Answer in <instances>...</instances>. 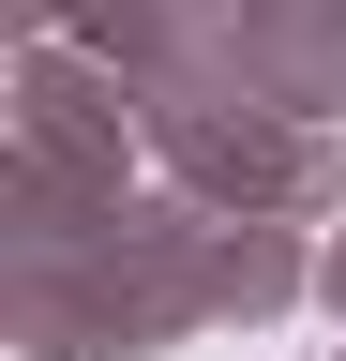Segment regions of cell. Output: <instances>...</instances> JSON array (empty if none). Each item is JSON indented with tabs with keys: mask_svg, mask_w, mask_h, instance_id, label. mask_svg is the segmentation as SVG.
I'll return each instance as SVG.
<instances>
[]
</instances>
